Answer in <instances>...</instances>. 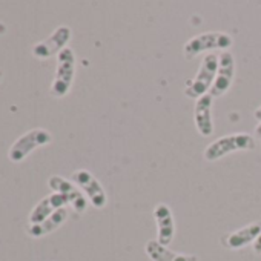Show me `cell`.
<instances>
[{
    "mask_svg": "<svg viewBox=\"0 0 261 261\" xmlns=\"http://www.w3.org/2000/svg\"><path fill=\"white\" fill-rule=\"evenodd\" d=\"M157 223V241L163 246H169L175 235V221L172 209L166 203H159L152 212Z\"/></svg>",
    "mask_w": 261,
    "mask_h": 261,
    "instance_id": "cell-10",
    "label": "cell"
},
{
    "mask_svg": "<svg viewBox=\"0 0 261 261\" xmlns=\"http://www.w3.org/2000/svg\"><path fill=\"white\" fill-rule=\"evenodd\" d=\"M232 45H233V39L227 33H220V31L204 33V34H198V36L189 39L185 43V46H183V56L188 60H192L198 54L206 53V51L221 49L224 53Z\"/></svg>",
    "mask_w": 261,
    "mask_h": 261,
    "instance_id": "cell-3",
    "label": "cell"
},
{
    "mask_svg": "<svg viewBox=\"0 0 261 261\" xmlns=\"http://www.w3.org/2000/svg\"><path fill=\"white\" fill-rule=\"evenodd\" d=\"M2 75H4V74H2V71H0V82H2Z\"/></svg>",
    "mask_w": 261,
    "mask_h": 261,
    "instance_id": "cell-19",
    "label": "cell"
},
{
    "mask_svg": "<svg viewBox=\"0 0 261 261\" xmlns=\"http://www.w3.org/2000/svg\"><path fill=\"white\" fill-rule=\"evenodd\" d=\"M255 136H256V139L261 140V123H258V124L255 126Z\"/></svg>",
    "mask_w": 261,
    "mask_h": 261,
    "instance_id": "cell-18",
    "label": "cell"
},
{
    "mask_svg": "<svg viewBox=\"0 0 261 261\" xmlns=\"http://www.w3.org/2000/svg\"><path fill=\"white\" fill-rule=\"evenodd\" d=\"M66 204H68V200L62 194H57V192L42 198L30 214V224H39V223L45 221L56 211L65 207Z\"/></svg>",
    "mask_w": 261,
    "mask_h": 261,
    "instance_id": "cell-13",
    "label": "cell"
},
{
    "mask_svg": "<svg viewBox=\"0 0 261 261\" xmlns=\"http://www.w3.org/2000/svg\"><path fill=\"white\" fill-rule=\"evenodd\" d=\"M212 101L214 97L211 94L203 95L195 101L194 108V121L198 134L203 137H209L214 133V120H212Z\"/></svg>",
    "mask_w": 261,
    "mask_h": 261,
    "instance_id": "cell-12",
    "label": "cell"
},
{
    "mask_svg": "<svg viewBox=\"0 0 261 261\" xmlns=\"http://www.w3.org/2000/svg\"><path fill=\"white\" fill-rule=\"evenodd\" d=\"M75 77V54L71 48H65L57 56V66L54 80L51 83V95L56 98L65 97L72 86Z\"/></svg>",
    "mask_w": 261,
    "mask_h": 261,
    "instance_id": "cell-4",
    "label": "cell"
},
{
    "mask_svg": "<svg viewBox=\"0 0 261 261\" xmlns=\"http://www.w3.org/2000/svg\"><path fill=\"white\" fill-rule=\"evenodd\" d=\"M256 148V140L250 134H232L217 139L204 149V160L217 162L221 157H226L237 151H253Z\"/></svg>",
    "mask_w": 261,
    "mask_h": 261,
    "instance_id": "cell-1",
    "label": "cell"
},
{
    "mask_svg": "<svg viewBox=\"0 0 261 261\" xmlns=\"http://www.w3.org/2000/svg\"><path fill=\"white\" fill-rule=\"evenodd\" d=\"M71 36H72V31L69 27H59L48 39L34 45V48H33L34 57L45 60V59L59 56L65 48H68L66 45L71 40Z\"/></svg>",
    "mask_w": 261,
    "mask_h": 261,
    "instance_id": "cell-7",
    "label": "cell"
},
{
    "mask_svg": "<svg viewBox=\"0 0 261 261\" xmlns=\"http://www.w3.org/2000/svg\"><path fill=\"white\" fill-rule=\"evenodd\" d=\"M145 252L152 261H198L197 255L174 252L168 249V246L160 244L157 240H149L145 246Z\"/></svg>",
    "mask_w": 261,
    "mask_h": 261,
    "instance_id": "cell-14",
    "label": "cell"
},
{
    "mask_svg": "<svg viewBox=\"0 0 261 261\" xmlns=\"http://www.w3.org/2000/svg\"><path fill=\"white\" fill-rule=\"evenodd\" d=\"M253 117H255V120H258V123H261V106L253 111Z\"/></svg>",
    "mask_w": 261,
    "mask_h": 261,
    "instance_id": "cell-17",
    "label": "cell"
},
{
    "mask_svg": "<svg viewBox=\"0 0 261 261\" xmlns=\"http://www.w3.org/2000/svg\"><path fill=\"white\" fill-rule=\"evenodd\" d=\"M233 75H235V59L233 54L229 51H224L218 56V69H217V75H215V82L209 91V94L215 98V97H221L224 95L233 82Z\"/></svg>",
    "mask_w": 261,
    "mask_h": 261,
    "instance_id": "cell-8",
    "label": "cell"
},
{
    "mask_svg": "<svg viewBox=\"0 0 261 261\" xmlns=\"http://www.w3.org/2000/svg\"><path fill=\"white\" fill-rule=\"evenodd\" d=\"M259 235H261V223H250L241 229L226 233L224 237H221L220 241L226 249L238 250V249L246 247L247 244H253V241Z\"/></svg>",
    "mask_w": 261,
    "mask_h": 261,
    "instance_id": "cell-11",
    "label": "cell"
},
{
    "mask_svg": "<svg viewBox=\"0 0 261 261\" xmlns=\"http://www.w3.org/2000/svg\"><path fill=\"white\" fill-rule=\"evenodd\" d=\"M252 247H253V252H255V253H258V255L261 253V235L253 241Z\"/></svg>",
    "mask_w": 261,
    "mask_h": 261,
    "instance_id": "cell-16",
    "label": "cell"
},
{
    "mask_svg": "<svg viewBox=\"0 0 261 261\" xmlns=\"http://www.w3.org/2000/svg\"><path fill=\"white\" fill-rule=\"evenodd\" d=\"M53 142V136L49 130L42 129V127H36L28 130L27 134H23L22 137H19L13 146L8 151V159L13 163H20L23 162L33 151H36L37 148L46 146Z\"/></svg>",
    "mask_w": 261,
    "mask_h": 261,
    "instance_id": "cell-5",
    "label": "cell"
},
{
    "mask_svg": "<svg viewBox=\"0 0 261 261\" xmlns=\"http://www.w3.org/2000/svg\"><path fill=\"white\" fill-rule=\"evenodd\" d=\"M66 220H68V209L62 207V209L56 211L51 217H48L45 221H42L39 224H30L27 232L33 238H42V237L49 235L54 230H57Z\"/></svg>",
    "mask_w": 261,
    "mask_h": 261,
    "instance_id": "cell-15",
    "label": "cell"
},
{
    "mask_svg": "<svg viewBox=\"0 0 261 261\" xmlns=\"http://www.w3.org/2000/svg\"><path fill=\"white\" fill-rule=\"evenodd\" d=\"M48 186L51 191L62 194L66 200L68 204H71V207L77 212V214H83L88 207V200L85 197V194L69 180L60 177V175H53L48 180Z\"/></svg>",
    "mask_w": 261,
    "mask_h": 261,
    "instance_id": "cell-9",
    "label": "cell"
},
{
    "mask_svg": "<svg viewBox=\"0 0 261 261\" xmlns=\"http://www.w3.org/2000/svg\"><path fill=\"white\" fill-rule=\"evenodd\" d=\"M217 69H218V56H215L212 53L206 54L201 60L200 69L195 74V77L186 83L185 95L189 98H194V100H198L203 95H206L215 82Z\"/></svg>",
    "mask_w": 261,
    "mask_h": 261,
    "instance_id": "cell-2",
    "label": "cell"
},
{
    "mask_svg": "<svg viewBox=\"0 0 261 261\" xmlns=\"http://www.w3.org/2000/svg\"><path fill=\"white\" fill-rule=\"evenodd\" d=\"M72 183L85 192V195L88 197L89 203L97 207V209H103L108 203V197L106 192L103 189V186L100 185V181L86 169H79L71 175Z\"/></svg>",
    "mask_w": 261,
    "mask_h": 261,
    "instance_id": "cell-6",
    "label": "cell"
}]
</instances>
